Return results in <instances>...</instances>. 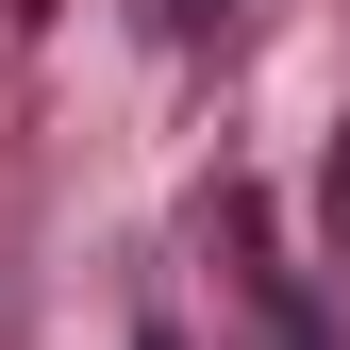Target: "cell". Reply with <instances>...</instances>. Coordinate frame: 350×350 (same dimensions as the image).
<instances>
[{
  "label": "cell",
  "instance_id": "cell-1",
  "mask_svg": "<svg viewBox=\"0 0 350 350\" xmlns=\"http://www.w3.org/2000/svg\"><path fill=\"white\" fill-rule=\"evenodd\" d=\"M250 0H150V33H234Z\"/></svg>",
  "mask_w": 350,
  "mask_h": 350
},
{
  "label": "cell",
  "instance_id": "cell-2",
  "mask_svg": "<svg viewBox=\"0 0 350 350\" xmlns=\"http://www.w3.org/2000/svg\"><path fill=\"white\" fill-rule=\"evenodd\" d=\"M134 350H184V334H167V317H150V334H134Z\"/></svg>",
  "mask_w": 350,
  "mask_h": 350
}]
</instances>
